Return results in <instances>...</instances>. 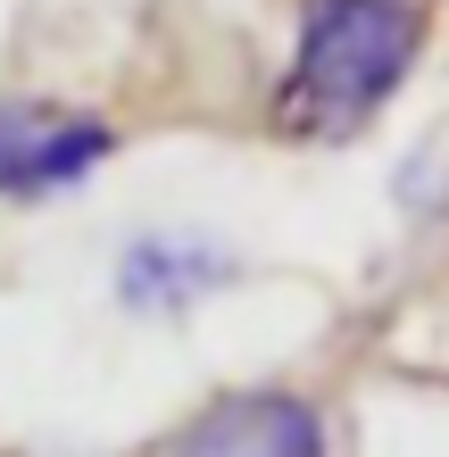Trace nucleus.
Returning a JSON list of instances; mask_svg holds the SVG:
<instances>
[{"label":"nucleus","mask_w":449,"mask_h":457,"mask_svg":"<svg viewBox=\"0 0 449 457\" xmlns=\"http://www.w3.org/2000/svg\"><path fill=\"white\" fill-rule=\"evenodd\" d=\"M233 258L225 241L208 233H134L117 258V300L142 308V316H167V308H200L217 283H233Z\"/></svg>","instance_id":"nucleus-4"},{"label":"nucleus","mask_w":449,"mask_h":457,"mask_svg":"<svg viewBox=\"0 0 449 457\" xmlns=\"http://www.w3.org/2000/svg\"><path fill=\"white\" fill-rule=\"evenodd\" d=\"M109 150H117L109 117L59 109V100H0V200L75 192Z\"/></svg>","instance_id":"nucleus-2"},{"label":"nucleus","mask_w":449,"mask_h":457,"mask_svg":"<svg viewBox=\"0 0 449 457\" xmlns=\"http://www.w3.org/2000/svg\"><path fill=\"white\" fill-rule=\"evenodd\" d=\"M175 457H333V441L300 391H233L175 441Z\"/></svg>","instance_id":"nucleus-3"},{"label":"nucleus","mask_w":449,"mask_h":457,"mask_svg":"<svg viewBox=\"0 0 449 457\" xmlns=\"http://www.w3.org/2000/svg\"><path fill=\"white\" fill-rule=\"evenodd\" d=\"M416 59H425L416 0H300L292 67L275 84V125L300 142H350L408 84Z\"/></svg>","instance_id":"nucleus-1"}]
</instances>
